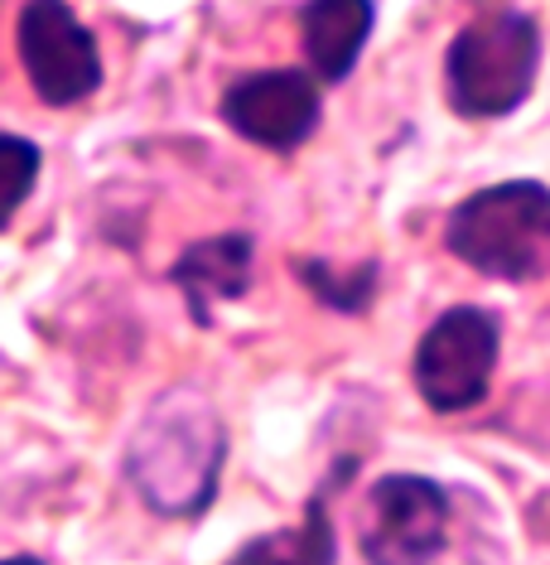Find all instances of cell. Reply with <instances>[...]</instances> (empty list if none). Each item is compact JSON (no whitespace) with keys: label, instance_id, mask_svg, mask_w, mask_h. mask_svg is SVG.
I'll use <instances>...</instances> for the list:
<instances>
[{"label":"cell","instance_id":"6da1fadb","mask_svg":"<svg viewBox=\"0 0 550 565\" xmlns=\"http://www.w3.org/2000/svg\"><path fill=\"white\" fill-rule=\"evenodd\" d=\"M227 430L194 387L164 392L126 449V479L160 518H194L213 503Z\"/></svg>","mask_w":550,"mask_h":565},{"label":"cell","instance_id":"ba28073f","mask_svg":"<svg viewBox=\"0 0 550 565\" xmlns=\"http://www.w3.org/2000/svg\"><path fill=\"white\" fill-rule=\"evenodd\" d=\"M377 6L373 0H304L300 10V40L314 78L343 83L353 78L357 58L373 40Z\"/></svg>","mask_w":550,"mask_h":565},{"label":"cell","instance_id":"52a82bcc","mask_svg":"<svg viewBox=\"0 0 550 565\" xmlns=\"http://www.w3.org/2000/svg\"><path fill=\"white\" fill-rule=\"evenodd\" d=\"M319 83L304 68L247 73L223 93V121L261 150H300L319 131Z\"/></svg>","mask_w":550,"mask_h":565},{"label":"cell","instance_id":"3957f363","mask_svg":"<svg viewBox=\"0 0 550 565\" xmlns=\"http://www.w3.org/2000/svg\"><path fill=\"white\" fill-rule=\"evenodd\" d=\"M541 73V30L521 10L464 24L444 54V97L459 117L497 121L531 97Z\"/></svg>","mask_w":550,"mask_h":565},{"label":"cell","instance_id":"5b68a950","mask_svg":"<svg viewBox=\"0 0 550 565\" xmlns=\"http://www.w3.org/2000/svg\"><path fill=\"white\" fill-rule=\"evenodd\" d=\"M15 54L44 107H78L101 87V49L68 0H24Z\"/></svg>","mask_w":550,"mask_h":565},{"label":"cell","instance_id":"7c38bea8","mask_svg":"<svg viewBox=\"0 0 550 565\" xmlns=\"http://www.w3.org/2000/svg\"><path fill=\"white\" fill-rule=\"evenodd\" d=\"M295 266H300L304 286H310L319 300H324L328 310H338V315L363 310V305L373 300V290H377V266H357L353 276H338L328 262H295Z\"/></svg>","mask_w":550,"mask_h":565},{"label":"cell","instance_id":"9c48e42d","mask_svg":"<svg viewBox=\"0 0 550 565\" xmlns=\"http://www.w3.org/2000/svg\"><path fill=\"white\" fill-rule=\"evenodd\" d=\"M170 276H174V286L184 290L194 319L208 324L213 305L237 300V295H247V286H251V237L247 233L203 237V242H194V247L179 256Z\"/></svg>","mask_w":550,"mask_h":565},{"label":"cell","instance_id":"8992f818","mask_svg":"<svg viewBox=\"0 0 550 565\" xmlns=\"http://www.w3.org/2000/svg\"><path fill=\"white\" fill-rule=\"evenodd\" d=\"M450 526V493L420 473H387L373 483L357 518L367 565H430Z\"/></svg>","mask_w":550,"mask_h":565},{"label":"cell","instance_id":"277c9868","mask_svg":"<svg viewBox=\"0 0 550 565\" xmlns=\"http://www.w3.org/2000/svg\"><path fill=\"white\" fill-rule=\"evenodd\" d=\"M497 349H503V319L483 305H454L425 329L416 349V387L430 411L454 416L488 396Z\"/></svg>","mask_w":550,"mask_h":565},{"label":"cell","instance_id":"30bf717a","mask_svg":"<svg viewBox=\"0 0 550 565\" xmlns=\"http://www.w3.org/2000/svg\"><path fill=\"white\" fill-rule=\"evenodd\" d=\"M334 561H338V542H334V522H328V503L310 498L300 526L256 536L227 565H334Z\"/></svg>","mask_w":550,"mask_h":565},{"label":"cell","instance_id":"4fadbf2b","mask_svg":"<svg viewBox=\"0 0 550 565\" xmlns=\"http://www.w3.org/2000/svg\"><path fill=\"white\" fill-rule=\"evenodd\" d=\"M0 565H44V561H34V556H10V561H0Z\"/></svg>","mask_w":550,"mask_h":565},{"label":"cell","instance_id":"7a4b0ae2","mask_svg":"<svg viewBox=\"0 0 550 565\" xmlns=\"http://www.w3.org/2000/svg\"><path fill=\"white\" fill-rule=\"evenodd\" d=\"M444 247L493 280H536L550 271V189L541 179L488 184L444 217Z\"/></svg>","mask_w":550,"mask_h":565},{"label":"cell","instance_id":"8fae6325","mask_svg":"<svg viewBox=\"0 0 550 565\" xmlns=\"http://www.w3.org/2000/svg\"><path fill=\"white\" fill-rule=\"evenodd\" d=\"M40 170H44V156L34 140L0 131V233H6L10 217L24 209V199L34 194Z\"/></svg>","mask_w":550,"mask_h":565}]
</instances>
